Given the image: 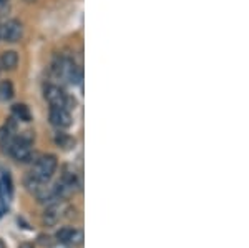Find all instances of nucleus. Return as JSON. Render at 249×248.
Wrapping results in <instances>:
<instances>
[{
    "mask_svg": "<svg viewBox=\"0 0 249 248\" xmlns=\"http://www.w3.org/2000/svg\"><path fill=\"white\" fill-rule=\"evenodd\" d=\"M43 95H45V100L48 102L50 107H65L67 109V103H68V97L67 94L63 92L62 87L58 85H47L43 89Z\"/></svg>",
    "mask_w": 249,
    "mask_h": 248,
    "instance_id": "6",
    "label": "nucleus"
},
{
    "mask_svg": "<svg viewBox=\"0 0 249 248\" xmlns=\"http://www.w3.org/2000/svg\"><path fill=\"white\" fill-rule=\"evenodd\" d=\"M55 143H57L58 147H63V149H70V145L73 143V140L65 134H57V137H55Z\"/></svg>",
    "mask_w": 249,
    "mask_h": 248,
    "instance_id": "13",
    "label": "nucleus"
},
{
    "mask_svg": "<svg viewBox=\"0 0 249 248\" xmlns=\"http://www.w3.org/2000/svg\"><path fill=\"white\" fill-rule=\"evenodd\" d=\"M22 37H23V25L17 19H12L9 22L3 23V27H0V38H3L5 42L15 43Z\"/></svg>",
    "mask_w": 249,
    "mask_h": 248,
    "instance_id": "5",
    "label": "nucleus"
},
{
    "mask_svg": "<svg viewBox=\"0 0 249 248\" xmlns=\"http://www.w3.org/2000/svg\"><path fill=\"white\" fill-rule=\"evenodd\" d=\"M63 213H65V205L62 203V200H58V202H55V203H50L42 215L43 225L55 227L60 222V218L63 217Z\"/></svg>",
    "mask_w": 249,
    "mask_h": 248,
    "instance_id": "7",
    "label": "nucleus"
},
{
    "mask_svg": "<svg viewBox=\"0 0 249 248\" xmlns=\"http://www.w3.org/2000/svg\"><path fill=\"white\" fill-rule=\"evenodd\" d=\"M18 248H34V245H32V243H22Z\"/></svg>",
    "mask_w": 249,
    "mask_h": 248,
    "instance_id": "15",
    "label": "nucleus"
},
{
    "mask_svg": "<svg viewBox=\"0 0 249 248\" xmlns=\"http://www.w3.org/2000/svg\"><path fill=\"white\" fill-rule=\"evenodd\" d=\"M3 3H5V0H0V5H3Z\"/></svg>",
    "mask_w": 249,
    "mask_h": 248,
    "instance_id": "17",
    "label": "nucleus"
},
{
    "mask_svg": "<svg viewBox=\"0 0 249 248\" xmlns=\"http://www.w3.org/2000/svg\"><path fill=\"white\" fill-rule=\"evenodd\" d=\"M25 2H35V0H25Z\"/></svg>",
    "mask_w": 249,
    "mask_h": 248,
    "instance_id": "18",
    "label": "nucleus"
},
{
    "mask_svg": "<svg viewBox=\"0 0 249 248\" xmlns=\"http://www.w3.org/2000/svg\"><path fill=\"white\" fill-rule=\"evenodd\" d=\"M0 248H5V245H3V242L0 240Z\"/></svg>",
    "mask_w": 249,
    "mask_h": 248,
    "instance_id": "16",
    "label": "nucleus"
},
{
    "mask_svg": "<svg viewBox=\"0 0 249 248\" xmlns=\"http://www.w3.org/2000/svg\"><path fill=\"white\" fill-rule=\"evenodd\" d=\"M0 65L5 70H14L18 65V54L15 50H5L0 55Z\"/></svg>",
    "mask_w": 249,
    "mask_h": 248,
    "instance_id": "10",
    "label": "nucleus"
},
{
    "mask_svg": "<svg viewBox=\"0 0 249 248\" xmlns=\"http://www.w3.org/2000/svg\"><path fill=\"white\" fill-rule=\"evenodd\" d=\"M12 117L18 122H30L32 120V114H30V109L25 105V103H15L12 107Z\"/></svg>",
    "mask_w": 249,
    "mask_h": 248,
    "instance_id": "11",
    "label": "nucleus"
},
{
    "mask_svg": "<svg viewBox=\"0 0 249 248\" xmlns=\"http://www.w3.org/2000/svg\"><path fill=\"white\" fill-rule=\"evenodd\" d=\"M53 70H55V75L58 78L65 80V82H70V83H78L80 78H82V74H80V69L73 63V60L70 58H60L57 63L53 65Z\"/></svg>",
    "mask_w": 249,
    "mask_h": 248,
    "instance_id": "3",
    "label": "nucleus"
},
{
    "mask_svg": "<svg viewBox=\"0 0 249 248\" xmlns=\"http://www.w3.org/2000/svg\"><path fill=\"white\" fill-rule=\"evenodd\" d=\"M48 120H50L52 125L58 130H65L68 127H71V123H73L71 114L68 112V109H65V107H50Z\"/></svg>",
    "mask_w": 249,
    "mask_h": 248,
    "instance_id": "4",
    "label": "nucleus"
},
{
    "mask_svg": "<svg viewBox=\"0 0 249 248\" xmlns=\"http://www.w3.org/2000/svg\"><path fill=\"white\" fill-rule=\"evenodd\" d=\"M32 143H34V135L30 132H25L23 135L14 138L7 153L14 160H17V162L27 163L32 158Z\"/></svg>",
    "mask_w": 249,
    "mask_h": 248,
    "instance_id": "1",
    "label": "nucleus"
},
{
    "mask_svg": "<svg viewBox=\"0 0 249 248\" xmlns=\"http://www.w3.org/2000/svg\"><path fill=\"white\" fill-rule=\"evenodd\" d=\"M58 167V160L55 155H42L34 165V170L30 172V175L34 178H37L38 182L47 183L48 180L55 175Z\"/></svg>",
    "mask_w": 249,
    "mask_h": 248,
    "instance_id": "2",
    "label": "nucleus"
},
{
    "mask_svg": "<svg viewBox=\"0 0 249 248\" xmlns=\"http://www.w3.org/2000/svg\"><path fill=\"white\" fill-rule=\"evenodd\" d=\"M57 240L58 242H63L67 245H82L83 242V233L73 227H62L58 231H57Z\"/></svg>",
    "mask_w": 249,
    "mask_h": 248,
    "instance_id": "8",
    "label": "nucleus"
},
{
    "mask_svg": "<svg viewBox=\"0 0 249 248\" xmlns=\"http://www.w3.org/2000/svg\"><path fill=\"white\" fill-rule=\"evenodd\" d=\"M14 197V189H12V180L9 175H2L0 178V200H2L3 207L10 205V200Z\"/></svg>",
    "mask_w": 249,
    "mask_h": 248,
    "instance_id": "9",
    "label": "nucleus"
},
{
    "mask_svg": "<svg viewBox=\"0 0 249 248\" xmlns=\"http://www.w3.org/2000/svg\"><path fill=\"white\" fill-rule=\"evenodd\" d=\"M15 90H14V83L10 80H3L0 82V102H9L14 98Z\"/></svg>",
    "mask_w": 249,
    "mask_h": 248,
    "instance_id": "12",
    "label": "nucleus"
},
{
    "mask_svg": "<svg viewBox=\"0 0 249 248\" xmlns=\"http://www.w3.org/2000/svg\"><path fill=\"white\" fill-rule=\"evenodd\" d=\"M50 248H70V245H67V243H63V242H57V243H53V245H50Z\"/></svg>",
    "mask_w": 249,
    "mask_h": 248,
    "instance_id": "14",
    "label": "nucleus"
}]
</instances>
